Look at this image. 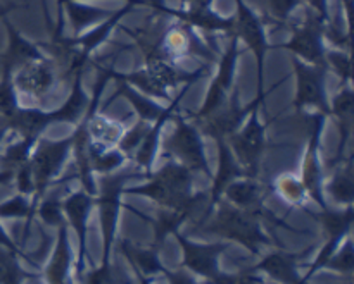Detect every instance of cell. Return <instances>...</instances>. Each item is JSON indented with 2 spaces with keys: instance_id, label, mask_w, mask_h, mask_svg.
<instances>
[{
  "instance_id": "obj_6",
  "label": "cell",
  "mask_w": 354,
  "mask_h": 284,
  "mask_svg": "<svg viewBox=\"0 0 354 284\" xmlns=\"http://www.w3.org/2000/svg\"><path fill=\"white\" fill-rule=\"evenodd\" d=\"M0 247L7 248V250H10V252H16V248H14L12 241L9 240V236H7L6 233H3L2 227H0Z\"/></svg>"
},
{
  "instance_id": "obj_2",
  "label": "cell",
  "mask_w": 354,
  "mask_h": 284,
  "mask_svg": "<svg viewBox=\"0 0 354 284\" xmlns=\"http://www.w3.org/2000/svg\"><path fill=\"white\" fill-rule=\"evenodd\" d=\"M221 224H223V230L227 231L228 236L232 234V236L239 238L242 243L249 245V247H252L256 241L265 240V238L259 234L258 226H256L251 219L241 216V214H235V212L227 214V216L221 219Z\"/></svg>"
},
{
  "instance_id": "obj_4",
  "label": "cell",
  "mask_w": 354,
  "mask_h": 284,
  "mask_svg": "<svg viewBox=\"0 0 354 284\" xmlns=\"http://www.w3.org/2000/svg\"><path fill=\"white\" fill-rule=\"evenodd\" d=\"M259 269H265L273 278L280 279V281L287 284L297 283L296 271H294V262L290 258L282 257V255H273V257H270L268 261H265L259 265Z\"/></svg>"
},
{
  "instance_id": "obj_3",
  "label": "cell",
  "mask_w": 354,
  "mask_h": 284,
  "mask_svg": "<svg viewBox=\"0 0 354 284\" xmlns=\"http://www.w3.org/2000/svg\"><path fill=\"white\" fill-rule=\"evenodd\" d=\"M68 267H69V250L66 241V231L61 230L57 250H55L54 261L48 265V283L50 284H68Z\"/></svg>"
},
{
  "instance_id": "obj_5",
  "label": "cell",
  "mask_w": 354,
  "mask_h": 284,
  "mask_svg": "<svg viewBox=\"0 0 354 284\" xmlns=\"http://www.w3.org/2000/svg\"><path fill=\"white\" fill-rule=\"evenodd\" d=\"M26 205L21 199H14L12 202H7L0 205V217H14V216H24L26 214Z\"/></svg>"
},
{
  "instance_id": "obj_1",
  "label": "cell",
  "mask_w": 354,
  "mask_h": 284,
  "mask_svg": "<svg viewBox=\"0 0 354 284\" xmlns=\"http://www.w3.org/2000/svg\"><path fill=\"white\" fill-rule=\"evenodd\" d=\"M183 248L187 254V265L194 269L199 274L207 276V278L214 279L218 284H232V279H225L216 272V255L220 248H203L194 247V245L187 243L183 238H180Z\"/></svg>"
},
{
  "instance_id": "obj_7",
  "label": "cell",
  "mask_w": 354,
  "mask_h": 284,
  "mask_svg": "<svg viewBox=\"0 0 354 284\" xmlns=\"http://www.w3.org/2000/svg\"><path fill=\"white\" fill-rule=\"evenodd\" d=\"M171 284H194L192 279L187 278L185 274H171Z\"/></svg>"
}]
</instances>
